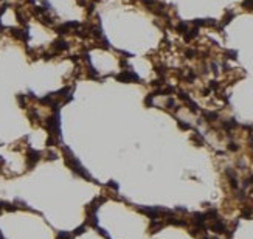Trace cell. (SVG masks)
Returning a JSON list of instances; mask_svg holds the SVG:
<instances>
[{"instance_id":"cell-19","label":"cell","mask_w":253,"mask_h":239,"mask_svg":"<svg viewBox=\"0 0 253 239\" xmlns=\"http://www.w3.org/2000/svg\"><path fill=\"white\" fill-rule=\"evenodd\" d=\"M219 87V84H218V81H211L210 82V89H213V90H216Z\"/></svg>"},{"instance_id":"cell-10","label":"cell","mask_w":253,"mask_h":239,"mask_svg":"<svg viewBox=\"0 0 253 239\" xmlns=\"http://www.w3.org/2000/svg\"><path fill=\"white\" fill-rule=\"evenodd\" d=\"M71 238V234L70 233H67V231H61V233H58V239H70Z\"/></svg>"},{"instance_id":"cell-16","label":"cell","mask_w":253,"mask_h":239,"mask_svg":"<svg viewBox=\"0 0 253 239\" xmlns=\"http://www.w3.org/2000/svg\"><path fill=\"white\" fill-rule=\"evenodd\" d=\"M17 101L20 103V106H25V95H17Z\"/></svg>"},{"instance_id":"cell-2","label":"cell","mask_w":253,"mask_h":239,"mask_svg":"<svg viewBox=\"0 0 253 239\" xmlns=\"http://www.w3.org/2000/svg\"><path fill=\"white\" fill-rule=\"evenodd\" d=\"M53 50H55V53H61V51L69 50V42H67L64 37H58L55 42H53Z\"/></svg>"},{"instance_id":"cell-17","label":"cell","mask_w":253,"mask_h":239,"mask_svg":"<svg viewBox=\"0 0 253 239\" xmlns=\"http://www.w3.org/2000/svg\"><path fill=\"white\" fill-rule=\"evenodd\" d=\"M155 71H157L159 75H165V67H163V65H157V67H155Z\"/></svg>"},{"instance_id":"cell-12","label":"cell","mask_w":253,"mask_h":239,"mask_svg":"<svg viewBox=\"0 0 253 239\" xmlns=\"http://www.w3.org/2000/svg\"><path fill=\"white\" fill-rule=\"evenodd\" d=\"M179 96H180V100H183V101H189V100H191V98H189V95L185 93V92H179Z\"/></svg>"},{"instance_id":"cell-13","label":"cell","mask_w":253,"mask_h":239,"mask_svg":"<svg viewBox=\"0 0 253 239\" xmlns=\"http://www.w3.org/2000/svg\"><path fill=\"white\" fill-rule=\"evenodd\" d=\"M177 124H179V127H180V129H185V130H186V129H189V127H191V126H189L188 123H183V121H180V120L177 121Z\"/></svg>"},{"instance_id":"cell-6","label":"cell","mask_w":253,"mask_h":239,"mask_svg":"<svg viewBox=\"0 0 253 239\" xmlns=\"http://www.w3.org/2000/svg\"><path fill=\"white\" fill-rule=\"evenodd\" d=\"M204 116H205V118L207 120H208V121H214V120H218V114H216V112H210V110H207V112H204Z\"/></svg>"},{"instance_id":"cell-11","label":"cell","mask_w":253,"mask_h":239,"mask_svg":"<svg viewBox=\"0 0 253 239\" xmlns=\"http://www.w3.org/2000/svg\"><path fill=\"white\" fill-rule=\"evenodd\" d=\"M227 56L230 57V59H236V57H238V51L236 50H227Z\"/></svg>"},{"instance_id":"cell-15","label":"cell","mask_w":253,"mask_h":239,"mask_svg":"<svg viewBox=\"0 0 253 239\" xmlns=\"http://www.w3.org/2000/svg\"><path fill=\"white\" fill-rule=\"evenodd\" d=\"M228 149L234 152V151H238V149H239V146L236 145V143H233V141H232V143H228Z\"/></svg>"},{"instance_id":"cell-9","label":"cell","mask_w":253,"mask_h":239,"mask_svg":"<svg viewBox=\"0 0 253 239\" xmlns=\"http://www.w3.org/2000/svg\"><path fill=\"white\" fill-rule=\"evenodd\" d=\"M154 96H155L154 93H149L148 96L144 98V104H146L148 107H151V106H152V100H154Z\"/></svg>"},{"instance_id":"cell-21","label":"cell","mask_w":253,"mask_h":239,"mask_svg":"<svg viewBox=\"0 0 253 239\" xmlns=\"http://www.w3.org/2000/svg\"><path fill=\"white\" fill-rule=\"evenodd\" d=\"M166 106H168V107H173V106H175V103H174V100H173V98H169V100L166 101Z\"/></svg>"},{"instance_id":"cell-3","label":"cell","mask_w":253,"mask_h":239,"mask_svg":"<svg viewBox=\"0 0 253 239\" xmlns=\"http://www.w3.org/2000/svg\"><path fill=\"white\" fill-rule=\"evenodd\" d=\"M40 160V152L39 151H34V149H30L28 151V157H26V161H28V168H33V166L37 163Z\"/></svg>"},{"instance_id":"cell-14","label":"cell","mask_w":253,"mask_h":239,"mask_svg":"<svg viewBox=\"0 0 253 239\" xmlns=\"http://www.w3.org/2000/svg\"><path fill=\"white\" fill-rule=\"evenodd\" d=\"M84 230H85V225H81V227H78V228H76L75 231H73V234H75V236H78V234L84 233Z\"/></svg>"},{"instance_id":"cell-8","label":"cell","mask_w":253,"mask_h":239,"mask_svg":"<svg viewBox=\"0 0 253 239\" xmlns=\"http://www.w3.org/2000/svg\"><path fill=\"white\" fill-rule=\"evenodd\" d=\"M177 31L179 33H182V34H185L188 31V24L186 22H180V24L177 25Z\"/></svg>"},{"instance_id":"cell-18","label":"cell","mask_w":253,"mask_h":239,"mask_svg":"<svg viewBox=\"0 0 253 239\" xmlns=\"http://www.w3.org/2000/svg\"><path fill=\"white\" fill-rule=\"evenodd\" d=\"M186 79H188V81H194V79H196V73H194V71H188Z\"/></svg>"},{"instance_id":"cell-22","label":"cell","mask_w":253,"mask_h":239,"mask_svg":"<svg viewBox=\"0 0 253 239\" xmlns=\"http://www.w3.org/2000/svg\"><path fill=\"white\" fill-rule=\"evenodd\" d=\"M186 56L188 57H194V56H196V51H194V50H188L186 51Z\"/></svg>"},{"instance_id":"cell-7","label":"cell","mask_w":253,"mask_h":239,"mask_svg":"<svg viewBox=\"0 0 253 239\" xmlns=\"http://www.w3.org/2000/svg\"><path fill=\"white\" fill-rule=\"evenodd\" d=\"M233 17H234V12H233V11H228V12H227V16H225L224 19H222V26L228 25L230 22H232V19H233Z\"/></svg>"},{"instance_id":"cell-5","label":"cell","mask_w":253,"mask_h":239,"mask_svg":"<svg viewBox=\"0 0 253 239\" xmlns=\"http://www.w3.org/2000/svg\"><path fill=\"white\" fill-rule=\"evenodd\" d=\"M236 126H238V123H236V120H225V121H222V127L225 129V130H227V132H230V130H232L233 127H236Z\"/></svg>"},{"instance_id":"cell-23","label":"cell","mask_w":253,"mask_h":239,"mask_svg":"<svg viewBox=\"0 0 253 239\" xmlns=\"http://www.w3.org/2000/svg\"><path fill=\"white\" fill-rule=\"evenodd\" d=\"M109 186H110V188H114V189H118V185H116L115 182H110V183H109Z\"/></svg>"},{"instance_id":"cell-4","label":"cell","mask_w":253,"mask_h":239,"mask_svg":"<svg viewBox=\"0 0 253 239\" xmlns=\"http://www.w3.org/2000/svg\"><path fill=\"white\" fill-rule=\"evenodd\" d=\"M211 230H213L214 233H225V231H227V230H225V224L220 219H218V218H216L214 222L211 224Z\"/></svg>"},{"instance_id":"cell-1","label":"cell","mask_w":253,"mask_h":239,"mask_svg":"<svg viewBox=\"0 0 253 239\" xmlns=\"http://www.w3.org/2000/svg\"><path fill=\"white\" fill-rule=\"evenodd\" d=\"M115 78L118 81H121V82H132V81L138 82L140 81V76L135 73L134 70H124V71H121L120 75H116Z\"/></svg>"},{"instance_id":"cell-20","label":"cell","mask_w":253,"mask_h":239,"mask_svg":"<svg viewBox=\"0 0 253 239\" xmlns=\"http://www.w3.org/2000/svg\"><path fill=\"white\" fill-rule=\"evenodd\" d=\"M242 216H244V218H250V216H252V210H244L242 211Z\"/></svg>"}]
</instances>
